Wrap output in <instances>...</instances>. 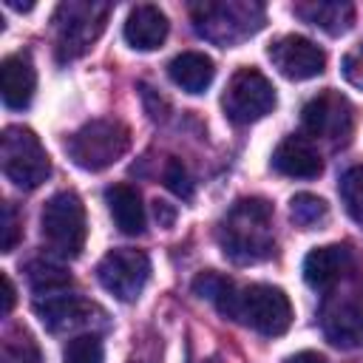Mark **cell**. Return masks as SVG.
<instances>
[{
    "mask_svg": "<svg viewBox=\"0 0 363 363\" xmlns=\"http://www.w3.org/2000/svg\"><path fill=\"white\" fill-rule=\"evenodd\" d=\"M218 244L233 264L267 261L275 252L272 204L258 196L238 199L218 224Z\"/></svg>",
    "mask_w": 363,
    "mask_h": 363,
    "instance_id": "cell-1",
    "label": "cell"
},
{
    "mask_svg": "<svg viewBox=\"0 0 363 363\" xmlns=\"http://www.w3.org/2000/svg\"><path fill=\"white\" fill-rule=\"evenodd\" d=\"M216 309L264 337H278L292 323V303L286 292L269 284H250L244 289L230 284L227 292L216 301Z\"/></svg>",
    "mask_w": 363,
    "mask_h": 363,
    "instance_id": "cell-2",
    "label": "cell"
},
{
    "mask_svg": "<svg viewBox=\"0 0 363 363\" xmlns=\"http://www.w3.org/2000/svg\"><path fill=\"white\" fill-rule=\"evenodd\" d=\"M193 14V28L221 45L230 48L247 37H252L264 26V6L252 0H218V3H196L190 9Z\"/></svg>",
    "mask_w": 363,
    "mask_h": 363,
    "instance_id": "cell-3",
    "label": "cell"
},
{
    "mask_svg": "<svg viewBox=\"0 0 363 363\" xmlns=\"http://www.w3.org/2000/svg\"><path fill=\"white\" fill-rule=\"evenodd\" d=\"M130 147V130L119 119H91L79 130H74L65 142L68 159L88 170L99 173L111 164H116Z\"/></svg>",
    "mask_w": 363,
    "mask_h": 363,
    "instance_id": "cell-4",
    "label": "cell"
},
{
    "mask_svg": "<svg viewBox=\"0 0 363 363\" xmlns=\"http://www.w3.org/2000/svg\"><path fill=\"white\" fill-rule=\"evenodd\" d=\"M111 17V6L108 3H79V0H68L62 6H57L54 11V48H57V60L60 62H71L77 57H82L105 31V23Z\"/></svg>",
    "mask_w": 363,
    "mask_h": 363,
    "instance_id": "cell-5",
    "label": "cell"
},
{
    "mask_svg": "<svg viewBox=\"0 0 363 363\" xmlns=\"http://www.w3.org/2000/svg\"><path fill=\"white\" fill-rule=\"evenodd\" d=\"M40 230L51 252H57L60 258H77L88 238V218L82 199L74 190L54 193L40 213Z\"/></svg>",
    "mask_w": 363,
    "mask_h": 363,
    "instance_id": "cell-6",
    "label": "cell"
},
{
    "mask_svg": "<svg viewBox=\"0 0 363 363\" xmlns=\"http://www.w3.org/2000/svg\"><path fill=\"white\" fill-rule=\"evenodd\" d=\"M0 164L6 179L20 190H34L51 176V159L31 128L9 125L0 139Z\"/></svg>",
    "mask_w": 363,
    "mask_h": 363,
    "instance_id": "cell-7",
    "label": "cell"
},
{
    "mask_svg": "<svg viewBox=\"0 0 363 363\" xmlns=\"http://www.w3.org/2000/svg\"><path fill=\"white\" fill-rule=\"evenodd\" d=\"M224 116L233 125H250L272 113L275 108V88L258 68H238L224 91Z\"/></svg>",
    "mask_w": 363,
    "mask_h": 363,
    "instance_id": "cell-8",
    "label": "cell"
},
{
    "mask_svg": "<svg viewBox=\"0 0 363 363\" xmlns=\"http://www.w3.org/2000/svg\"><path fill=\"white\" fill-rule=\"evenodd\" d=\"M301 125L312 139H320L332 147H340L352 139L354 130V108L337 91H323L312 96L301 111Z\"/></svg>",
    "mask_w": 363,
    "mask_h": 363,
    "instance_id": "cell-9",
    "label": "cell"
},
{
    "mask_svg": "<svg viewBox=\"0 0 363 363\" xmlns=\"http://www.w3.org/2000/svg\"><path fill=\"white\" fill-rule=\"evenodd\" d=\"M96 278H99L102 289L111 292L116 301L133 303L150 278V258L142 250H128V247L111 250L99 261Z\"/></svg>",
    "mask_w": 363,
    "mask_h": 363,
    "instance_id": "cell-10",
    "label": "cell"
},
{
    "mask_svg": "<svg viewBox=\"0 0 363 363\" xmlns=\"http://www.w3.org/2000/svg\"><path fill=\"white\" fill-rule=\"evenodd\" d=\"M34 312L43 320V326L48 332H54V335L105 326V312L96 303H91L85 298H77V295H65V292L45 295V301L37 298L34 301Z\"/></svg>",
    "mask_w": 363,
    "mask_h": 363,
    "instance_id": "cell-11",
    "label": "cell"
},
{
    "mask_svg": "<svg viewBox=\"0 0 363 363\" xmlns=\"http://www.w3.org/2000/svg\"><path fill=\"white\" fill-rule=\"evenodd\" d=\"M269 60L272 65L286 77V79H312L318 74H323L326 68V54L318 43H312L309 37L301 34H284L269 45Z\"/></svg>",
    "mask_w": 363,
    "mask_h": 363,
    "instance_id": "cell-12",
    "label": "cell"
},
{
    "mask_svg": "<svg viewBox=\"0 0 363 363\" xmlns=\"http://www.w3.org/2000/svg\"><path fill=\"white\" fill-rule=\"evenodd\" d=\"M37 91V71L28 54H9L0 62V94L6 108L23 111L31 105Z\"/></svg>",
    "mask_w": 363,
    "mask_h": 363,
    "instance_id": "cell-13",
    "label": "cell"
},
{
    "mask_svg": "<svg viewBox=\"0 0 363 363\" xmlns=\"http://www.w3.org/2000/svg\"><path fill=\"white\" fill-rule=\"evenodd\" d=\"M349 269H352V250L346 244L315 247L303 258V281L312 289H329V286H335Z\"/></svg>",
    "mask_w": 363,
    "mask_h": 363,
    "instance_id": "cell-14",
    "label": "cell"
},
{
    "mask_svg": "<svg viewBox=\"0 0 363 363\" xmlns=\"http://www.w3.org/2000/svg\"><path fill=\"white\" fill-rule=\"evenodd\" d=\"M167 31H170L167 14L159 6H153V3L133 6L130 14H128V20H125V40L136 51H153V48H159L167 40Z\"/></svg>",
    "mask_w": 363,
    "mask_h": 363,
    "instance_id": "cell-15",
    "label": "cell"
},
{
    "mask_svg": "<svg viewBox=\"0 0 363 363\" xmlns=\"http://www.w3.org/2000/svg\"><path fill=\"white\" fill-rule=\"evenodd\" d=\"M272 167L289 179H315L323 173L320 153L303 136H286L272 153Z\"/></svg>",
    "mask_w": 363,
    "mask_h": 363,
    "instance_id": "cell-16",
    "label": "cell"
},
{
    "mask_svg": "<svg viewBox=\"0 0 363 363\" xmlns=\"http://www.w3.org/2000/svg\"><path fill=\"white\" fill-rule=\"evenodd\" d=\"M295 14L303 23L326 31L329 37H340V34H346L354 26V6L346 3V0H309V3H298Z\"/></svg>",
    "mask_w": 363,
    "mask_h": 363,
    "instance_id": "cell-17",
    "label": "cell"
},
{
    "mask_svg": "<svg viewBox=\"0 0 363 363\" xmlns=\"http://www.w3.org/2000/svg\"><path fill=\"white\" fill-rule=\"evenodd\" d=\"M167 77L173 85H179L184 94H204L213 85L216 65L204 51H182L170 60Z\"/></svg>",
    "mask_w": 363,
    "mask_h": 363,
    "instance_id": "cell-18",
    "label": "cell"
},
{
    "mask_svg": "<svg viewBox=\"0 0 363 363\" xmlns=\"http://www.w3.org/2000/svg\"><path fill=\"white\" fill-rule=\"evenodd\" d=\"M105 201H108V210H111L116 227L125 235H139L145 230V204H142V196L136 187L111 184L105 190Z\"/></svg>",
    "mask_w": 363,
    "mask_h": 363,
    "instance_id": "cell-19",
    "label": "cell"
},
{
    "mask_svg": "<svg viewBox=\"0 0 363 363\" xmlns=\"http://www.w3.org/2000/svg\"><path fill=\"white\" fill-rule=\"evenodd\" d=\"M323 335L337 349H354L363 337V309L357 303H337L323 318Z\"/></svg>",
    "mask_w": 363,
    "mask_h": 363,
    "instance_id": "cell-20",
    "label": "cell"
},
{
    "mask_svg": "<svg viewBox=\"0 0 363 363\" xmlns=\"http://www.w3.org/2000/svg\"><path fill=\"white\" fill-rule=\"evenodd\" d=\"M26 281L28 286L43 298V295H57V292H65L71 286V275L54 264V261H45V258H34L26 264Z\"/></svg>",
    "mask_w": 363,
    "mask_h": 363,
    "instance_id": "cell-21",
    "label": "cell"
},
{
    "mask_svg": "<svg viewBox=\"0 0 363 363\" xmlns=\"http://www.w3.org/2000/svg\"><path fill=\"white\" fill-rule=\"evenodd\" d=\"M289 216H292V221H295L298 227L312 230V227H318V224L329 216V207H326V201H323L320 196H315V193H295L292 201H289Z\"/></svg>",
    "mask_w": 363,
    "mask_h": 363,
    "instance_id": "cell-22",
    "label": "cell"
},
{
    "mask_svg": "<svg viewBox=\"0 0 363 363\" xmlns=\"http://www.w3.org/2000/svg\"><path fill=\"white\" fill-rule=\"evenodd\" d=\"M337 190H340V199H343L346 213L363 227V164L349 167V170L340 176Z\"/></svg>",
    "mask_w": 363,
    "mask_h": 363,
    "instance_id": "cell-23",
    "label": "cell"
},
{
    "mask_svg": "<svg viewBox=\"0 0 363 363\" xmlns=\"http://www.w3.org/2000/svg\"><path fill=\"white\" fill-rule=\"evenodd\" d=\"M62 363H105L102 340L94 332L74 335L62 349Z\"/></svg>",
    "mask_w": 363,
    "mask_h": 363,
    "instance_id": "cell-24",
    "label": "cell"
},
{
    "mask_svg": "<svg viewBox=\"0 0 363 363\" xmlns=\"http://www.w3.org/2000/svg\"><path fill=\"white\" fill-rule=\"evenodd\" d=\"M162 179H164V184H167V190H170V193H176L179 199H184V201H190V199H193V179H190L187 167L182 164V159L170 156V159L164 162Z\"/></svg>",
    "mask_w": 363,
    "mask_h": 363,
    "instance_id": "cell-25",
    "label": "cell"
},
{
    "mask_svg": "<svg viewBox=\"0 0 363 363\" xmlns=\"http://www.w3.org/2000/svg\"><path fill=\"white\" fill-rule=\"evenodd\" d=\"M230 284H233V281L224 278V275H218V272H201V275L193 281V292H196L199 298H207V301L216 303V301L227 292Z\"/></svg>",
    "mask_w": 363,
    "mask_h": 363,
    "instance_id": "cell-26",
    "label": "cell"
},
{
    "mask_svg": "<svg viewBox=\"0 0 363 363\" xmlns=\"http://www.w3.org/2000/svg\"><path fill=\"white\" fill-rule=\"evenodd\" d=\"M3 363H40V352L37 346L31 343L28 335H23L20 340H6V349H3Z\"/></svg>",
    "mask_w": 363,
    "mask_h": 363,
    "instance_id": "cell-27",
    "label": "cell"
},
{
    "mask_svg": "<svg viewBox=\"0 0 363 363\" xmlns=\"http://www.w3.org/2000/svg\"><path fill=\"white\" fill-rule=\"evenodd\" d=\"M340 68H343L346 82L363 91V43H357L352 51H346V57H343Z\"/></svg>",
    "mask_w": 363,
    "mask_h": 363,
    "instance_id": "cell-28",
    "label": "cell"
},
{
    "mask_svg": "<svg viewBox=\"0 0 363 363\" xmlns=\"http://www.w3.org/2000/svg\"><path fill=\"white\" fill-rule=\"evenodd\" d=\"M17 238H20V216L14 210V204H3V244L0 250L3 252H11L17 247Z\"/></svg>",
    "mask_w": 363,
    "mask_h": 363,
    "instance_id": "cell-29",
    "label": "cell"
},
{
    "mask_svg": "<svg viewBox=\"0 0 363 363\" xmlns=\"http://www.w3.org/2000/svg\"><path fill=\"white\" fill-rule=\"evenodd\" d=\"M153 216H156L159 227H173V221H176V207L167 204V201H162V199H156V201H153Z\"/></svg>",
    "mask_w": 363,
    "mask_h": 363,
    "instance_id": "cell-30",
    "label": "cell"
},
{
    "mask_svg": "<svg viewBox=\"0 0 363 363\" xmlns=\"http://www.w3.org/2000/svg\"><path fill=\"white\" fill-rule=\"evenodd\" d=\"M0 281H3V315H11V309H14V284L6 272L0 275Z\"/></svg>",
    "mask_w": 363,
    "mask_h": 363,
    "instance_id": "cell-31",
    "label": "cell"
},
{
    "mask_svg": "<svg viewBox=\"0 0 363 363\" xmlns=\"http://www.w3.org/2000/svg\"><path fill=\"white\" fill-rule=\"evenodd\" d=\"M286 363H329L323 354H318V352H298V354H292Z\"/></svg>",
    "mask_w": 363,
    "mask_h": 363,
    "instance_id": "cell-32",
    "label": "cell"
},
{
    "mask_svg": "<svg viewBox=\"0 0 363 363\" xmlns=\"http://www.w3.org/2000/svg\"><path fill=\"white\" fill-rule=\"evenodd\" d=\"M6 6H9V9H17V11H28V9H34L31 3H14V0H6Z\"/></svg>",
    "mask_w": 363,
    "mask_h": 363,
    "instance_id": "cell-33",
    "label": "cell"
},
{
    "mask_svg": "<svg viewBox=\"0 0 363 363\" xmlns=\"http://www.w3.org/2000/svg\"><path fill=\"white\" fill-rule=\"evenodd\" d=\"M201 363H218V360H201Z\"/></svg>",
    "mask_w": 363,
    "mask_h": 363,
    "instance_id": "cell-34",
    "label": "cell"
}]
</instances>
